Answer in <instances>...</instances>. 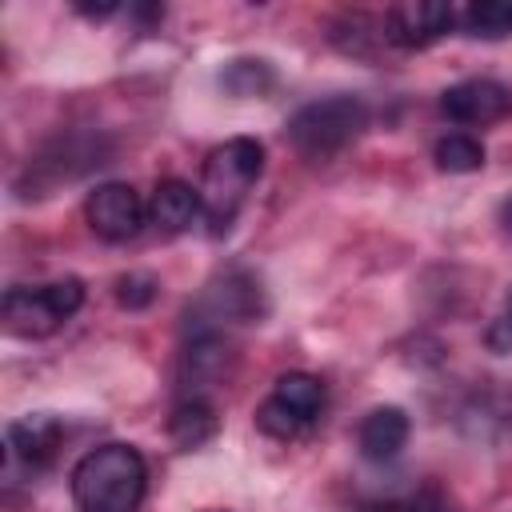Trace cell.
Returning <instances> with one entry per match:
<instances>
[{
  "mask_svg": "<svg viewBox=\"0 0 512 512\" xmlns=\"http://www.w3.org/2000/svg\"><path fill=\"white\" fill-rule=\"evenodd\" d=\"M68 484L80 512H136L148 488V464L140 448L108 440L72 464Z\"/></svg>",
  "mask_w": 512,
  "mask_h": 512,
  "instance_id": "cell-1",
  "label": "cell"
},
{
  "mask_svg": "<svg viewBox=\"0 0 512 512\" xmlns=\"http://www.w3.org/2000/svg\"><path fill=\"white\" fill-rule=\"evenodd\" d=\"M260 172H264V144L252 136H232L208 152L204 176H200V200H204V220L212 236H224L232 228Z\"/></svg>",
  "mask_w": 512,
  "mask_h": 512,
  "instance_id": "cell-2",
  "label": "cell"
},
{
  "mask_svg": "<svg viewBox=\"0 0 512 512\" xmlns=\"http://www.w3.org/2000/svg\"><path fill=\"white\" fill-rule=\"evenodd\" d=\"M364 128H368V104L352 92H336V96H320V100L304 104L288 120V144L304 160H332Z\"/></svg>",
  "mask_w": 512,
  "mask_h": 512,
  "instance_id": "cell-3",
  "label": "cell"
},
{
  "mask_svg": "<svg viewBox=\"0 0 512 512\" xmlns=\"http://www.w3.org/2000/svg\"><path fill=\"white\" fill-rule=\"evenodd\" d=\"M80 304H84V280L64 276V280L36 284V288H24V284L8 288L4 304H0V316H4V328L12 336L44 340L56 328H64L80 312Z\"/></svg>",
  "mask_w": 512,
  "mask_h": 512,
  "instance_id": "cell-4",
  "label": "cell"
},
{
  "mask_svg": "<svg viewBox=\"0 0 512 512\" xmlns=\"http://www.w3.org/2000/svg\"><path fill=\"white\" fill-rule=\"evenodd\" d=\"M84 220L88 228L108 240V244H128L144 220H148V204L140 200V192L124 180H108V184H96L84 200Z\"/></svg>",
  "mask_w": 512,
  "mask_h": 512,
  "instance_id": "cell-5",
  "label": "cell"
},
{
  "mask_svg": "<svg viewBox=\"0 0 512 512\" xmlns=\"http://www.w3.org/2000/svg\"><path fill=\"white\" fill-rule=\"evenodd\" d=\"M64 440V424L52 412H36V416H20L4 428V476L16 480L20 472L32 476L44 464H52L56 448Z\"/></svg>",
  "mask_w": 512,
  "mask_h": 512,
  "instance_id": "cell-6",
  "label": "cell"
},
{
  "mask_svg": "<svg viewBox=\"0 0 512 512\" xmlns=\"http://www.w3.org/2000/svg\"><path fill=\"white\" fill-rule=\"evenodd\" d=\"M440 112L452 124L484 128V124L512 116V88L500 80H488V76H472V80H460L440 92Z\"/></svg>",
  "mask_w": 512,
  "mask_h": 512,
  "instance_id": "cell-7",
  "label": "cell"
},
{
  "mask_svg": "<svg viewBox=\"0 0 512 512\" xmlns=\"http://www.w3.org/2000/svg\"><path fill=\"white\" fill-rule=\"evenodd\" d=\"M456 24V8L440 4V0H408V4H392L384 12V40L396 48H424L432 40H440L448 28Z\"/></svg>",
  "mask_w": 512,
  "mask_h": 512,
  "instance_id": "cell-8",
  "label": "cell"
},
{
  "mask_svg": "<svg viewBox=\"0 0 512 512\" xmlns=\"http://www.w3.org/2000/svg\"><path fill=\"white\" fill-rule=\"evenodd\" d=\"M408 436H412V420L404 408L396 404H380L372 408L360 428H356V448L368 464H392L404 448H408Z\"/></svg>",
  "mask_w": 512,
  "mask_h": 512,
  "instance_id": "cell-9",
  "label": "cell"
},
{
  "mask_svg": "<svg viewBox=\"0 0 512 512\" xmlns=\"http://www.w3.org/2000/svg\"><path fill=\"white\" fill-rule=\"evenodd\" d=\"M200 216H204L200 188H192V184L180 180V176L160 180V184L152 188V196H148V220H152L160 232H168V236L188 232Z\"/></svg>",
  "mask_w": 512,
  "mask_h": 512,
  "instance_id": "cell-10",
  "label": "cell"
},
{
  "mask_svg": "<svg viewBox=\"0 0 512 512\" xmlns=\"http://www.w3.org/2000/svg\"><path fill=\"white\" fill-rule=\"evenodd\" d=\"M216 408L204 400V396H188V400H180L176 408H172V416H168V436H172V444L176 448H184V452H192V448H200V444H208L212 436H216Z\"/></svg>",
  "mask_w": 512,
  "mask_h": 512,
  "instance_id": "cell-11",
  "label": "cell"
},
{
  "mask_svg": "<svg viewBox=\"0 0 512 512\" xmlns=\"http://www.w3.org/2000/svg\"><path fill=\"white\" fill-rule=\"evenodd\" d=\"M272 396H276L284 408H292L300 420H308V424L324 412V400H328L324 380L312 376V372H284V376L272 384Z\"/></svg>",
  "mask_w": 512,
  "mask_h": 512,
  "instance_id": "cell-12",
  "label": "cell"
},
{
  "mask_svg": "<svg viewBox=\"0 0 512 512\" xmlns=\"http://www.w3.org/2000/svg\"><path fill=\"white\" fill-rule=\"evenodd\" d=\"M456 24L468 36H484V40L512 36V0H476L464 12H456Z\"/></svg>",
  "mask_w": 512,
  "mask_h": 512,
  "instance_id": "cell-13",
  "label": "cell"
},
{
  "mask_svg": "<svg viewBox=\"0 0 512 512\" xmlns=\"http://www.w3.org/2000/svg\"><path fill=\"white\" fill-rule=\"evenodd\" d=\"M432 160H436L440 172H456V176L480 172V168H484V144H480L472 132H448V136L436 140Z\"/></svg>",
  "mask_w": 512,
  "mask_h": 512,
  "instance_id": "cell-14",
  "label": "cell"
},
{
  "mask_svg": "<svg viewBox=\"0 0 512 512\" xmlns=\"http://www.w3.org/2000/svg\"><path fill=\"white\" fill-rule=\"evenodd\" d=\"M220 88L232 92V96H264L276 88V72L268 60H232L224 72H220Z\"/></svg>",
  "mask_w": 512,
  "mask_h": 512,
  "instance_id": "cell-15",
  "label": "cell"
},
{
  "mask_svg": "<svg viewBox=\"0 0 512 512\" xmlns=\"http://www.w3.org/2000/svg\"><path fill=\"white\" fill-rule=\"evenodd\" d=\"M256 428H260L264 436H272V440H296V436L308 428V420H300L292 408H284L276 396H268V400L256 408Z\"/></svg>",
  "mask_w": 512,
  "mask_h": 512,
  "instance_id": "cell-16",
  "label": "cell"
},
{
  "mask_svg": "<svg viewBox=\"0 0 512 512\" xmlns=\"http://www.w3.org/2000/svg\"><path fill=\"white\" fill-rule=\"evenodd\" d=\"M116 300L124 308H148L156 300V280L148 272H128L116 280Z\"/></svg>",
  "mask_w": 512,
  "mask_h": 512,
  "instance_id": "cell-17",
  "label": "cell"
},
{
  "mask_svg": "<svg viewBox=\"0 0 512 512\" xmlns=\"http://www.w3.org/2000/svg\"><path fill=\"white\" fill-rule=\"evenodd\" d=\"M484 340H488V348H492V352H500V356H508V352H512V292H508V300H504V312L488 324Z\"/></svg>",
  "mask_w": 512,
  "mask_h": 512,
  "instance_id": "cell-18",
  "label": "cell"
},
{
  "mask_svg": "<svg viewBox=\"0 0 512 512\" xmlns=\"http://www.w3.org/2000/svg\"><path fill=\"white\" fill-rule=\"evenodd\" d=\"M360 512H420V508L408 504V500H372V504H364Z\"/></svg>",
  "mask_w": 512,
  "mask_h": 512,
  "instance_id": "cell-19",
  "label": "cell"
},
{
  "mask_svg": "<svg viewBox=\"0 0 512 512\" xmlns=\"http://www.w3.org/2000/svg\"><path fill=\"white\" fill-rule=\"evenodd\" d=\"M76 12H84L88 20H104V16H116L120 4L116 0H108V4H76Z\"/></svg>",
  "mask_w": 512,
  "mask_h": 512,
  "instance_id": "cell-20",
  "label": "cell"
},
{
  "mask_svg": "<svg viewBox=\"0 0 512 512\" xmlns=\"http://www.w3.org/2000/svg\"><path fill=\"white\" fill-rule=\"evenodd\" d=\"M500 224L512 232V200H504V204H500Z\"/></svg>",
  "mask_w": 512,
  "mask_h": 512,
  "instance_id": "cell-21",
  "label": "cell"
}]
</instances>
